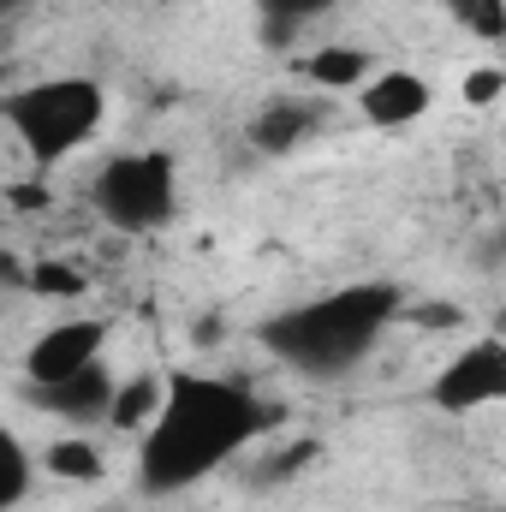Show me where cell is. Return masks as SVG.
<instances>
[{
  "label": "cell",
  "mask_w": 506,
  "mask_h": 512,
  "mask_svg": "<svg viewBox=\"0 0 506 512\" xmlns=\"http://www.w3.org/2000/svg\"><path fill=\"white\" fill-rule=\"evenodd\" d=\"M435 6L453 18V30H465V36H477L489 48L506 42V0H435Z\"/></svg>",
  "instance_id": "5bb4252c"
},
{
  "label": "cell",
  "mask_w": 506,
  "mask_h": 512,
  "mask_svg": "<svg viewBox=\"0 0 506 512\" xmlns=\"http://www.w3.org/2000/svg\"><path fill=\"white\" fill-rule=\"evenodd\" d=\"M429 108H435V84L423 72H411V66H381L376 78L358 90V114H364V126H376V131L417 126Z\"/></svg>",
  "instance_id": "ba28073f"
},
{
  "label": "cell",
  "mask_w": 506,
  "mask_h": 512,
  "mask_svg": "<svg viewBox=\"0 0 506 512\" xmlns=\"http://www.w3.org/2000/svg\"><path fill=\"white\" fill-rule=\"evenodd\" d=\"M501 90H506V72H501V66H477V72H471V78L459 84V96H465L471 108H489V102H495Z\"/></svg>",
  "instance_id": "e0dca14e"
},
{
  "label": "cell",
  "mask_w": 506,
  "mask_h": 512,
  "mask_svg": "<svg viewBox=\"0 0 506 512\" xmlns=\"http://www.w3.org/2000/svg\"><path fill=\"white\" fill-rule=\"evenodd\" d=\"M316 131H322V108H316L310 96H274V102H262V108L251 114L245 137H251L256 155L286 161V155H292V149H304Z\"/></svg>",
  "instance_id": "9c48e42d"
},
{
  "label": "cell",
  "mask_w": 506,
  "mask_h": 512,
  "mask_svg": "<svg viewBox=\"0 0 506 512\" xmlns=\"http://www.w3.org/2000/svg\"><path fill=\"white\" fill-rule=\"evenodd\" d=\"M393 316H399V286L352 280V286L316 292L304 304H280L274 316L256 322V340L304 382H346L381 346Z\"/></svg>",
  "instance_id": "7a4b0ae2"
},
{
  "label": "cell",
  "mask_w": 506,
  "mask_h": 512,
  "mask_svg": "<svg viewBox=\"0 0 506 512\" xmlns=\"http://www.w3.org/2000/svg\"><path fill=\"white\" fill-rule=\"evenodd\" d=\"M42 471L54 477V483H102L108 477V453L84 435V429H72V435H60V441H48V453H42Z\"/></svg>",
  "instance_id": "8fae6325"
},
{
  "label": "cell",
  "mask_w": 506,
  "mask_h": 512,
  "mask_svg": "<svg viewBox=\"0 0 506 512\" xmlns=\"http://www.w3.org/2000/svg\"><path fill=\"white\" fill-rule=\"evenodd\" d=\"M30 399H36L48 417H60L66 429H108V423H114V399H120V376H114L108 358H96L90 370H78V376H66V382L30 387Z\"/></svg>",
  "instance_id": "52a82bcc"
},
{
  "label": "cell",
  "mask_w": 506,
  "mask_h": 512,
  "mask_svg": "<svg viewBox=\"0 0 506 512\" xmlns=\"http://www.w3.org/2000/svg\"><path fill=\"white\" fill-rule=\"evenodd\" d=\"M161 399H167V376H155V370H143V376H126L120 382V399H114V435H143L149 423H155V411H161Z\"/></svg>",
  "instance_id": "7c38bea8"
},
{
  "label": "cell",
  "mask_w": 506,
  "mask_h": 512,
  "mask_svg": "<svg viewBox=\"0 0 506 512\" xmlns=\"http://www.w3.org/2000/svg\"><path fill=\"white\" fill-rule=\"evenodd\" d=\"M24 6H36V0H0V12H24Z\"/></svg>",
  "instance_id": "ac0fdd59"
},
{
  "label": "cell",
  "mask_w": 506,
  "mask_h": 512,
  "mask_svg": "<svg viewBox=\"0 0 506 512\" xmlns=\"http://www.w3.org/2000/svg\"><path fill=\"white\" fill-rule=\"evenodd\" d=\"M30 292H42V298H78L84 292V274L66 268V262H36L30 268Z\"/></svg>",
  "instance_id": "2e32d148"
},
{
  "label": "cell",
  "mask_w": 506,
  "mask_h": 512,
  "mask_svg": "<svg viewBox=\"0 0 506 512\" xmlns=\"http://www.w3.org/2000/svg\"><path fill=\"white\" fill-rule=\"evenodd\" d=\"M381 72V60L370 48H358V42H328V48H316V54H304V78L322 90V96H358L370 78Z\"/></svg>",
  "instance_id": "30bf717a"
},
{
  "label": "cell",
  "mask_w": 506,
  "mask_h": 512,
  "mask_svg": "<svg viewBox=\"0 0 506 512\" xmlns=\"http://www.w3.org/2000/svg\"><path fill=\"white\" fill-rule=\"evenodd\" d=\"M0 114L36 167H54L66 155L90 149L96 131L108 126V90H102V78H84V72L30 78L0 96Z\"/></svg>",
  "instance_id": "3957f363"
},
{
  "label": "cell",
  "mask_w": 506,
  "mask_h": 512,
  "mask_svg": "<svg viewBox=\"0 0 506 512\" xmlns=\"http://www.w3.org/2000/svg\"><path fill=\"white\" fill-rule=\"evenodd\" d=\"M30 483H36V459H30V447L6 429L0 435V512H18L30 501Z\"/></svg>",
  "instance_id": "9a60e30c"
},
{
  "label": "cell",
  "mask_w": 506,
  "mask_h": 512,
  "mask_svg": "<svg viewBox=\"0 0 506 512\" xmlns=\"http://www.w3.org/2000/svg\"><path fill=\"white\" fill-rule=\"evenodd\" d=\"M96 358H108V322L102 316H60L48 322L30 352H24V382L30 387H54L78 370H90Z\"/></svg>",
  "instance_id": "8992f818"
},
{
  "label": "cell",
  "mask_w": 506,
  "mask_h": 512,
  "mask_svg": "<svg viewBox=\"0 0 506 512\" xmlns=\"http://www.w3.org/2000/svg\"><path fill=\"white\" fill-rule=\"evenodd\" d=\"M429 411L441 417H477L489 405H506V340L477 334L471 346H459L423 387Z\"/></svg>",
  "instance_id": "5b68a950"
},
{
  "label": "cell",
  "mask_w": 506,
  "mask_h": 512,
  "mask_svg": "<svg viewBox=\"0 0 506 512\" xmlns=\"http://www.w3.org/2000/svg\"><path fill=\"white\" fill-rule=\"evenodd\" d=\"M340 0H256V18H262V36L280 48V42H292L304 24H316V18H328Z\"/></svg>",
  "instance_id": "4fadbf2b"
},
{
  "label": "cell",
  "mask_w": 506,
  "mask_h": 512,
  "mask_svg": "<svg viewBox=\"0 0 506 512\" xmlns=\"http://www.w3.org/2000/svg\"><path fill=\"white\" fill-rule=\"evenodd\" d=\"M268 429V405L245 382L167 370V399L155 423L137 435V483L143 495H185L233 465Z\"/></svg>",
  "instance_id": "6da1fadb"
},
{
  "label": "cell",
  "mask_w": 506,
  "mask_h": 512,
  "mask_svg": "<svg viewBox=\"0 0 506 512\" xmlns=\"http://www.w3.org/2000/svg\"><path fill=\"white\" fill-rule=\"evenodd\" d=\"M90 209L120 239H149L179 221V161L167 149H120L90 179Z\"/></svg>",
  "instance_id": "277c9868"
}]
</instances>
